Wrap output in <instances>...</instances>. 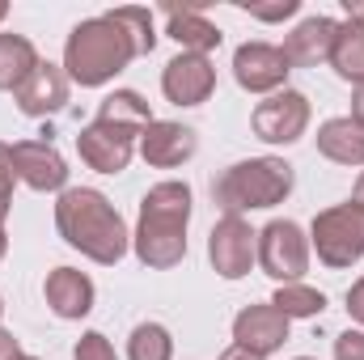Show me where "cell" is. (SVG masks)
<instances>
[{"mask_svg":"<svg viewBox=\"0 0 364 360\" xmlns=\"http://www.w3.org/2000/svg\"><path fill=\"white\" fill-rule=\"evenodd\" d=\"M191 186L178 179H166L144 191L140 199V221L132 233V250L144 268L170 271L186 259V225H191Z\"/></svg>","mask_w":364,"mask_h":360,"instance_id":"obj_2","label":"cell"},{"mask_svg":"<svg viewBox=\"0 0 364 360\" xmlns=\"http://www.w3.org/2000/svg\"><path fill=\"white\" fill-rule=\"evenodd\" d=\"M13 174L38 195L68 191V162L51 140H17L13 144Z\"/></svg>","mask_w":364,"mask_h":360,"instance_id":"obj_10","label":"cell"},{"mask_svg":"<svg viewBox=\"0 0 364 360\" xmlns=\"http://www.w3.org/2000/svg\"><path fill=\"white\" fill-rule=\"evenodd\" d=\"M13 186H17V174H13V144L0 140V221H4L9 208H13Z\"/></svg>","mask_w":364,"mask_h":360,"instance_id":"obj_27","label":"cell"},{"mask_svg":"<svg viewBox=\"0 0 364 360\" xmlns=\"http://www.w3.org/2000/svg\"><path fill=\"white\" fill-rule=\"evenodd\" d=\"M4 17H9V4H4V0H0V21H4Z\"/></svg>","mask_w":364,"mask_h":360,"instance_id":"obj_37","label":"cell"},{"mask_svg":"<svg viewBox=\"0 0 364 360\" xmlns=\"http://www.w3.org/2000/svg\"><path fill=\"white\" fill-rule=\"evenodd\" d=\"M292 186H296V170L284 157H246L220 170V179H212V199L225 216H242L284 203Z\"/></svg>","mask_w":364,"mask_h":360,"instance_id":"obj_4","label":"cell"},{"mask_svg":"<svg viewBox=\"0 0 364 360\" xmlns=\"http://www.w3.org/2000/svg\"><path fill=\"white\" fill-rule=\"evenodd\" d=\"M318 153L335 166H364V127L352 115H335L318 127Z\"/></svg>","mask_w":364,"mask_h":360,"instance_id":"obj_19","label":"cell"},{"mask_svg":"<svg viewBox=\"0 0 364 360\" xmlns=\"http://www.w3.org/2000/svg\"><path fill=\"white\" fill-rule=\"evenodd\" d=\"M166 34L178 43L182 51H191V55H212L220 47V38H225L220 26H212L199 4H186V9L170 4L166 9Z\"/></svg>","mask_w":364,"mask_h":360,"instance_id":"obj_18","label":"cell"},{"mask_svg":"<svg viewBox=\"0 0 364 360\" xmlns=\"http://www.w3.org/2000/svg\"><path fill=\"white\" fill-rule=\"evenodd\" d=\"M343 13L348 21H364V0H343Z\"/></svg>","mask_w":364,"mask_h":360,"instance_id":"obj_34","label":"cell"},{"mask_svg":"<svg viewBox=\"0 0 364 360\" xmlns=\"http://www.w3.org/2000/svg\"><path fill=\"white\" fill-rule=\"evenodd\" d=\"M208 263L220 280H242L259 263V229L246 216H220L208 233Z\"/></svg>","mask_w":364,"mask_h":360,"instance_id":"obj_7","label":"cell"},{"mask_svg":"<svg viewBox=\"0 0 364 360\" xmlns=\"http://www.w3.org/2000/svg\"><path fill=\"white\" fill-rule=\"evenodd\" d=\"M68 93H73V81L64 73V64H51V60H38L34 73L17 85L13 102L26 119H47V115H60L68 106Z\"/></svg>","mask_w":364,"mask_h":360,"instance_id":"obj_11","label":"cell"},{"mask_svg":"<svg viewBox=\"0 0 364 360\" xmlns=\"http://www.w3.org/2000/svg\"><path fill=\"white\" fill-rule=\"evenodd\" d=\"M292 360H314V356H292Z\"/></svg>","mask_w":364,"mask_h":360,"instance_id":"obj_39","label":"cell"},{"mask_svg":"<svg viewBox=\"0 0 364 360\" xmlns=\"http://www.w3.org/2000/svg\"><path fill=\"white\" fill-rule=\"evenodd\" d=\"M132 60H136L132 38H127L123 26H114L106 13L77 21L73 34H68V43H64V73H68V81L81 85V90H102V85L114 81Z\"/></svg>","mask_w":364,"mask_h":360,"instance_id":"obj_3","label":"cell"},{"mask_svg":"<svg viewBox=\"0 0 364 360\" xmlns=\"http://www.w3.org/2000/svg\"><path fill=\"white\" fill-rule=\"evenodd\" d=\"M43 297H47V309L64 322H81L93 314V301H97V288L85 271L77 268H55L47 271L43 280Z\"/></svg>","mask_w":364,"mask_h":360,"instance_id":"obj_16","label":"cell"},{"mask_svg":"<svg viewBox=\"0 0 364 360\" xmlns=\"http://www.w3.org/2000/svg\"><path fill=\"white\" fill-rule=\"evenodd\" d=\"M73 360H119V356H114V344L102 331H85L73 348Z\"/></svg>","mask_w":364,"mask_h":360,"instance_id":"obj_26","label":"cell"},{"mask_svg":"<svg viewBox=\"0 0 364 360\" xmlns=\"http://www.w3.org/2000/svg\"><path fill=\"white\" fill-rule=\"evenodd\" d=\"M77 157L97 174H123L132 166V157H136V136L93 119L77 132Z\"/></svg>","mask_w":364,"mask_h":360,"instance_id":"obj_13","label":"cell"},{"mask_svg":"<svg viewBox=\"0 0 364 360\" xmlns=\"http://www.w3.org/2000/svg\"><path fill=\"white\" fill-rule=\"evenodd\" d=\"M9 255V233H4V221H0V259Z\"/></svg>","mask_w":364,"mask_h":360,"instance_id":"obj_35","label":"cell"},{"mask_svg":"<svg viewBox=\"0 0 364 360\" xmlns=\"http://www.w3.org/2000/svg\"><path fill=\"white\" fill-rule=\"evenodd\" d=\"M216 90V64L212 55H191V51H178L166 73H161V93L166 102L174 106H203Z\"/></svg>","mask_w":364,"mask_h":360,"instance_id":"obj_14","label":"cell"},{"mask_svg":"<svg viewBox=\"0 0 364 360\" xmlns=\"http://www.w3.org/2000/svg\"><path fill=\"white\" fill-rule=\"evenodd\" d=\"M17 356H21V344H17V335L0 327V360H17Z\"/></svg>","mask_w":364,"mask_h":360,"instance_id":"obj_31","label":"cell"},{"mask_svg":"<svg viewBox=\"0 0 364 360\" xmlns=\"http://www.w3.org/2000/svg\"><path fill=\"white\" fill-rule=\"evenodd\" d=\"M296 9H301V0H275V4H242V13H246V17H255V21H288V17H296Z\"/></svg>","mask_w":364,"mask_h":360,"instance_id":"obj_28","label":"cell"},{"mask_svg":"<svg viewBox=\"0 0 364 360\" xmlns=\"http://www.w3.org/2000/svg\"><path fill=\"white\" fill-rule=\"evenodd\" d=\"M348 318H352V322L364 331V275L352 284V288H348Z\"/></svg>","mask_w":364,"mask_h":360,"instance_id":"obj_30","label":"cell"},{"mask_svg":"<svg viewBox=\"0 0 364 360\" xmlns=\"http://www.w3.org/2000/svg\"><path fill=\"white\" fill-rule=\"evenodd\" d=\"M352 199H356V203H360V208H364V174H360V179H356V195H352Z\"/></svg>","mask_w":364,"mask_h":360,"instance_id":"obj_36","label":"cell"},{"mask_svg":"<svg viewBox=\"0 0 364 360\" xmlns=\"http://www.w3.org/2000/svg\"><path fill=\"white\" fill-rule=\"evenodd\" d=\"M335 360H364V331L360 327L335 335Z\"/></svg>","mask_w":364,"mask_h":360,"instance_id":"obj_29","label":"cell"},{"mask_svg":"<svg viewBox=\"0 0 364 360\" xmlns=\"http://www.w3.org/2000/svg\"><path fill=\"white\" fill-rule=\"evenodd\" d=\"M114 26H123V34L132 38V47H136V60L140 55H153V47H157V30H153V9H140V4H123V9H110L106 13Z\"/></svg>","mask_w":364,"mask_h":360,"instance_id":"obj_25","label":"cell"},{"mask_svg":"<svg viewBox=\"0 0 364 360\" xmlns=\"http://www.w3.org/2000/svg\"><path fill=\"white\" fill-rule=\"evenodd\" d=\"M38 51L26 34H0V93H17V85L34 73Z\"/></svg>","mask_w":364,"mask_h":360,"instance_id":"obj_21","label":"cell"},{"mask_svg":"<svg viewBox=\"0 0 364 360\" xmlns=\"http://www.w3.org/2000/svg\"><path fill=\"white\" fill-rule=\"evenodd\" d=\"M335 34H339V21L326 17V13H314V17L296 21L292 34L284 38V55H288V64H292V68H318V64H331Z\"/></svg>","mask_w":364,"mask_h":360,"instance_id":"obj_17","label":"cell"},{"mask_svg":"<svg viewBox=\"0 0 364 360\" xmlns=\"http://www.w3.org/2000/svg\"><path fill=\"white\" fill-rule=\"evenodd\" d=\"M17 360H38V356H26V352H21V356H17Z\"/></svg>","mask_w":364,"mask_h":360,"instance_id":"obj_38","label":"cell"},{"mask_svg":"<svg viewBox=\"0 0 364 360\" xmlns=\"http://www.w3.org/2000/svg\"><path fill=\"white\" fill-rule=\"evenodd\" d=\"M55 229L73 250H81L97 268H114L132 250L127 221L97 186H68L55 195Z\"/></svg>","mask_w":364,"mask_h":360,"instance_id":"obj_1","label":"cell"},{"mask_svg":"<svg viewBox=\"0 0 364 360\" xmlns=\"http://www.w3.org/2000/svg\"><path fill=\"white\" fill-rule=\"evenodd\" d=\"M195 149H199L195 127L174 123V119H153V123L140 132V140H136V153H140L153 170H178V166H186V162L195 157Z\"/></svg>","mask_w":364,"mask_h":360,"instance_id":"obj_12","label":"cell"},{"mask_svg":"<svg viewBox=\"0 0 364 360\" xmlns=\"http://www.w3.org/2000/svg\"><path fill=\"white\" fill-rule=\"evenodd\" d=\"M97 123H110V127H119V132H127V136L140 140V132L153 123V110H149L144 93L114 90V93L102 97V106H97Z\"/></svg>","mask_w":364,"mask_h":360,"instance_id":"obj_20","label":"cell"},{"mask_svg":"<svg viewBox=\"0 0 364 360\" xmlns=\"http://www.w3.org/2000/svg\"><path fill=\"white\" fill-rule=\"evenodd\" d=\"M309 97L301 90H279L263 97L250 115V127L263 144H296L309 132Z\"/></svg>","mask_w":364,"mask_h":360,"instance_id":"obj_8","label":"cell"},{"mask_svg":"<svg viewBox=\"0 0 364 360\" xmlns=\"http://www.w3.org/2000/svg\"><path fill=\"white\" fill-rule=\"evenodd\" d=\"M288 73H292V64H288L284 47H275V43H242L233 51V81L246 93L272 97V93L288 90Z\"/></svg>","mask_w":364,"mask_h":360,"instance_id":"obj_9","label":"cell"},{"mask_svg":"<svg viewBox=\"0 0 364 360\" xmlns=\"http://www.w3.org/2000/svg\"><path fill=\"white\" fill-rule=\"evenodd\" d=\"M309 233L288 221V216H275L259 229V268L263 275H272L275 284H296L305 271H309Z\"/></svg>","mask_w":364,"mask_h":360,"instance_id":"obj_6","label":"cell"},{"mask_svg":"<svg viewBox=\"0 0 364 360\" xmlns=\"http://www.w3.org/2000/svg\"><path fill=\"white\" fill-rule=\"evenodd\" d=\"M0 314H4V297H0Z\"/></svg>","mask_w":364,"mask_h":360,"instance_id":"obj_40","label":"cell"},{"mask_svg":"<svg viewBox=\"0 0 364 360\" xmlns=\"http://www.w3.org/2000/svg\"><path fill=\"white\" fill-rule=\"evenodd\" d=\"M288 327H292V322L275 309L272 301H263V305H246V309L233 318V344L267 360L272 352H279V348L288 344Z\"/></svg>","mask_w":364,"mask_h":360,"instance_id":"obj_15","label":"cell"},{"mask_svg":"<svg viewBox=\"0 0 364 360\" xmlns=\"http://www.w3.org/2000/svg\"><path fill=\"white\" fill-rule=\"evenodd\" d=\"M127 360H174V335L161 322H136L127 335Z\"/></svg>","mask_w":364,"mask_h":360,"instance_id":"obj_24","label":"cell"},{"mask_svg":"<svg viewBox=\"0 0 364 360\" xmlns=\"http://www.w3.org/2000/svg\"><path fill=\"white\" fill-rule=\"evenodd\" d=\"M331 68L343 81L364 85V21H339L335 51H331Z\"/></svg>","mask_w":364,"mask_h":360,"instance_id":"obj_22","label":"cell"},{"mask_svg":"<svg viewBox=\"0 0 364 360\" xmlns=\"http://www.w3.org/2000/svg\"><path fill=\"white\" fill-rule=\"evenodd\" d=\"M216 360H263V356H255V352H246V348H237V344H233V348H225Z\"/></svg>","mask_w":364,"mask_h":360,"instance_id":"obj_32","label":"cell"},{"mask_svg":"<svg viewBox=\"0 0 364 360\" xmlns=\"http://www.w3.org/2000/svg\"><path fill=\"white\" fill-rule=\"evenodd\" d=\"M272 305L288 318V322H296V318H322L326 292L314 288V284H305V280H296V284H275Z\"/></svg>","mask_w":364,"mask_h":360,"instance_id":"obj_23","label":"cell"},{"mask_svg":"<svg viewBox=\"0 0 364 360\" xmlns=\"http://www.w3.org/2000/svg\"><path fill=\"white\" fill-rule=\"evenodd\" d=\"M309 250H318V263L343 271L364 259V208L356 199L335 203L314 216L309 225Z\"/></svg>","mask_w":364,"mask_h":360,"instance_id":"obj_5","label":"cell"},{"mask_svg":"<svg viewBox=\"0 0 364 360\" xmlns=\"http://www.w3.org/2000/svg\"><path fill=\"white\" fill-rule=\"evenodd\" d=\"M352 119L364 127V85H356V93H352Z\"/></svg>","mask_w":364,"mask_h":360,"instance_id":"obj_33","label":"cell"}]
</instances>
